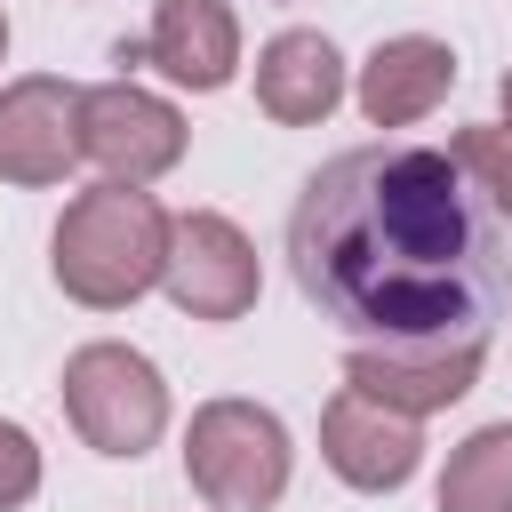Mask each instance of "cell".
<instances>
[{
  "instance_id": "obj_7",
  "label": "cell",
  "mask_w": 512,
  "mask_h": 512,
  "mask_svg": "<svg viewBox=\"0 0 512 512\" xmlns=\"http://www.w3.org/2000/svg\"><path fill=\"white\" fill-rule=\"evenodd\" d=\"M320 464H328L344 488H360V496H392V488H408L416 464H424V424L344 384V392L320 408Z\"/></svg>"
},
{
  "instance_id": "obj_1",
  "label": "cell",
  "mask_w": 512,
  "mask_h": 512,
  "mask_svg": "<svg viewBox=\"0 0 512 512\" xmlns=\"http://www.w3.org/2000/svg\"><path fill=\"white\" fill-rule=\"evenodd\" d=\"M288 272L352 344H488L512 256L504 216L440 144H352L288 208Z\"/></svg>"
},
{
  "instance_id": "obj_5",
  "label": "cell",
  "mask_w": 512,
  "mask_h": 512,
  "mask_svg": "<svg viewBox=\"0 0 512 512\" xmlns=\"http://www.w3.org/2000/svg\"><path fill=\"white\" fill-rule=\"evenodd\" d=\"M160 288L184 320H240L264 288V264H256V240L216 216V208H184L168 224V264H160Z\"/></svg>"
},
{
  "instance_id": "obj_2",
  "label": "cell",
  "mask_w": 512,
  "mask_h": 512,
  "mask_svg": "<svg viewBox=\"0 0 512 512\" xmlns=\"http://www.w3.org/2000/svg\"><path fill=\"white\" fill-rule=\"evenodd\" d=\"M168 208L144 192V184H88L64 200L56 216V240H48V272L72 304L88 312H128L144 288H160V264H168Z\"/></svg>"
},
{
  "instance_id": "obj_12",
  "label": "cell",
  "mask_w": 512,
  "mask_h": 512,
  "mask_svg": "<svg viewBox=\"0 0 512 512\" xmlns=\"http://www.w3.org/2000/svg\"><path fill=\"white\" fill-rule=\"evenodd\" d=\"M336 104H344V56H336L328 32L288 24V32H272V40L256 48V112H264V120H280V128H320Z\"/></svg>"
},
{
  "instance_id": "obj_8",
  "label": "cell",
  "mask_w": 512,
  "mask_h": 512,
  "mask_svg": "<svg viewBox=\"0 0 512 512\" xmlns=\"http://www.w3.org/2000/svg\"><path fill=\"white\" fill-rule=\"evenodd\" d=\"M80 168V88L56 72H24L0 88V184H64Z\"/></svg>"
},
{
  "instance_id": "obj_6",
  "label": "cell",
  "mask_w": 512,
  "mask_h": 512,
  "mask_svg": "<svg viewBox=\"0 0 512 512\" xmlns=\"http://www.w3.org/2000/svg\"><path fill=\"white\" fill-rule=\"evenodd\" d=\"M184 112L136 80H104V88H80V160H96L104 176L120 184H160L176 160H184Z\"/></svg>"
},
{
  "instance_id": "obj_17",
  "label": "cell",
  "mask_w": 512,
  "mask_h": 512,
  "mask_svg": "<svg viewBox=\"0 0 512 512\" xmlns=\"http://www.w3.org/2000/svg\"><path fill=\"white\" fill-rule=\"evenodd\" d=\"M0 64H8V16H0Z\"/></svg>"
},
{
  "instance_id": "obj_16",
  "label": "cell",
  "mask_w": 512,
  "mask_h": 512,
  "mask_svg": "<svg viewBox=\"0 0 512 512\" xmlns=\"http://www.w3.org/2000/svg\"><path fill=\"white\" fill-rule=\"evenodd\" d=\"M496 96H504V128H512V72H504V88H496Z\"/></svg>"
},
{
  "instance_id": "obj_11",
  "label": "cell",
  "mask_w": 512,
  "mask_h": 512,
  "mask_svg": "<svg viewBox=\"0 0 512 512\" xmlns=\"http://www.w3.org/2000/svg\"><path fill=\"white\" fill-rule=\"evenodd\" d=\"M144 64L168 72L176 88H192V96L232 88V72H240V16H232V0H160L152 32H144Z\"/></svg>"
},
{
  "instance_id": "obj_9",
  "label": "cell",
  "mask_w": 512,
  "mask_h": 512,
  "mask_svg": "<svg viewBox=\"0 0 512 512\" xmlns=\"http://www.w3.org/2000/svg\"><path fill=\"white\" fill-rule=\"evenodd\" d=\"M480 360H488V344H352L344 384L424 424L480 384Z\"/></svg>"
},
{
  "instance_id": "obj_4",
  "label": "cell",
  "mask_w": 512,
  "mask_h": 512,
  "mask_svg": "<svg viewBox=\"0 0 512 512\" xmlns=\"http://www.w3.org/2000/svg\"><path fill=\"white\" fill-rule=\"evenodd\" d=\"M64 416L96 456H144L168 432V376L136 344H80L64 360Z\"/></svg>"
},
{
  "instance_id": "obj_15",
  "label": "cell",
  "mask_w": 512,
  "mask_h": 512,
  "mask_svg": "<svg viewBox=\"0 0 512 512\" xmlns=\"http://www.w3.org/2000/svg\"><path fill=\"white\" fill-rule=\"evenodd\" d=\"M32 496H40V440L0 416V512H16Z\"/></svg>"
},
{
  "instance_id": "obj_14",
  "label": "cell",
  "mask_w": 512,
  "mask_h": 512,
  "mask_svg": "<svg viewBox=\"0 0 512 512\" xmlns=\"http://www.w3.org/2000/svg\"><path fill=\"white\" fill-rule=\"evenodd\" d=\"M448 152H456V168L488 192V208L512 224V128H504V120H472V128H456Z\"/></svg>"
},
{
  "instance_id": "obj_13",
  "label": "cell",
  "mask_w": 512,
  "mask_h": 512,
  "mask_svg": "<svg viewBox=\"0 0 512 512\" xmlns=\"http://www.w3.org/2000/svg\"><path fill=\"white\" fill-rule=\"evenodd\" d=\"M440 512H512V424H480L440 464Z\"/></svg>"
},
{
  "instance_id": "obj_10",
  "label": "cell",
  "mask_w": 512,
  "mask_h": 512,
  "mask_svg": "<svg viewBox=\"0 0 512 512\" xmlns=\"http://www.w3.org/2000/svg\"><path fill=\"white\" fill-rule=\"evenodd\" d=\"M456 88V48L432 40V32H392L368 48L352 96H360V120L368 128H416L424 112H440Z\"/></svg>"
},
{
  "instance_id": "obj_3",
  "label": "cell",
  "mask_w": 512,
  "mask_h": 512,
  "mask_svg": "<svg viewBox=\"0 0 512 512\" xmlns=\"http://www.w3.org/2000/svg\"><path fill=\"white\" fill-rule=\"evenodd\" d=\"M288 472H296V440L272 408L224 392V400H200L192 424H184V480L208 512H272L288 496Z\"/></svg>"
}]
</instances>
